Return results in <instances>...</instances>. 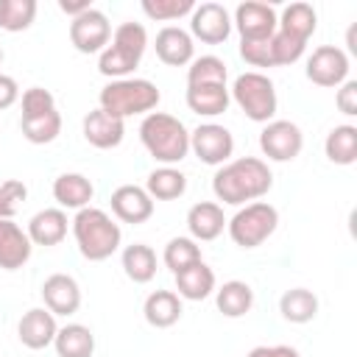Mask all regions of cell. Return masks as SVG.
<instances>
[{"label": "cell", "mask_w": 357, "mask_h": 357, "mask_svg": "<svg viewBox=\"0 0 357 357\" xmlns=\"http://www.w3.org/2000/svg\"><path fill=\"white\" fill-rule=\"evenodd\" d=\"M273 187V173L265 159L259 156H240L220 165L212 176V192L218 201L231 206H245L259 201Z\"/></svg>", "instance_id": "cell-1"}, {"label": "cell", "mask_w": 357, "mask_h": 357, "mask_svg": "<svg viewBox=\"0 0 357 357\" xmlns=\"http://www.w3.org/2000/svg\"><path fill=\"white\" fill-rule=\"evenodd\" d=\"M139 142L159 165H178L190 153V131L187 126L167 114V112H151L139 123Z\"/></svg>", "instance_id": "cell-2"}, {"label": "cell", "mask_w": 357, "mask_h": 357, "mask_svg": "<svg viewBox=\"0 0 357 357\" xmlns=\"http://www.w3.org/2000/svg\"><path fill=\"white\" fill-rule=\"evenodd\" d=\"M70 223H73L75 245L84 259L103 262L120 248L123 231H120V223H114V218L109 212H103L98 206H84L75 212V218Z\"/></svg>", "instance_id": "cell-3"}, {"label": "cell", "mask_w": 357, "mask_h": 357, "mask_svg": "<svg viewBox=\"0 0 357 357\" xmlns=\"http://www.w3.org/2000/svg\"><path fill=\"white\" fill-rule=\"evenodd\" d=\"M148 47V31L142 22H120L112 31L109 45L98 53V70L100 75L120 81V78H131V73L139 67L142 53Z\"/></svg>", "instance_id": "cell-4"}, {"label": "cell", "mask_w": 357, "mask_h": 357, "mask_svg": "<svg viewBox=\"0 0 357 357\" xmlns=\"http://www.w3.org/2000/svg\"><path fill=\"white\" fill-rule=\"evenodd\" d=\"M162 100V92L153 81L148 78H120V81H109L100 95H98V106L120 120L134 117V114H151Z\"/></svg>", "instance_id": "cell-5"}, {"label": "cell", "mask_w": 357, "mask_h": 357, "mask_svg": "<svg viewBox=\"0 0 357 357\" xmlns=\"http://www.w3.org/2000/svg\"><path fill=\"white\" fill-rule=\"evenodd\" d=\"M229 98L240 106V112L251 123H271L273 114H276V106H279L273 81L265 73H257V70H248V73L237 75L231 89H229Z\"/></svg>", "instance_id": "cell-6"}, {"label": "cell", "mask_w": 357, "mask_h": 357, "mask_svg": "<svg viewBox=\"0 0 357 357\" xmlns=\"http://www.w3.org/2000/svg\"><path fill=\"white\" fill-rule=\"evenodd\" d=\"M276 226H279V212L268 201H251L226 220V231L231 243L240 248H259L276 231Z\"/></svg>", "instance_id": "cell-7"}, {"label": "cell", "mask_w": 357, "mask_h": 357, "mask_svg": "<svg viewBox=\"0 0 357 357\" xmlns=\"http://www.w3.org/2000/svg\"><path fill=\"white\" fill-rule=\"evenodd\" d=\"M190 151L212 167H220L234 153V137L220 123H201L195 131H190Z\"/></svg>", "instance_id": "cell-8"}, {"label": "cell", "mask_w": 357, "mask_h": 357, "mask_svg": "<svg viewBox=\"0 0 357 357\" xmlns=\"http://www.w3.org/2000/svg\"><path fill=\"white\" fill-rule=\"evenodd\" d=\"M304 148V134L290 120H271L259 131V151L271 162H293Z\"/></svg>", "instance_id": "cell-9"}, {"label": "cell", "mask_w": 357, "mask_h": 357, "mask_svg": "<svg viewBox=\"0 0 357 357\" xmlns=\"http://www.w3.org/2000/svg\"><path fill=\"white\" fill-rule=\"evenodd\" d=\"M231 28H237L243 42H259V39H271L279 28V17L276 8L259 0H245L234 8V20Z\"/></svg>", "instance_id": "cell-10"}, {"label": "cell", "mask_w": 357, "mask_h": 357, "mask_svg": "<svg viewBox=\"0 0 357 357\" xmlns=\"http://www.w3.org/2000/svg\"><path fill=\"white\" fill-rule=\"evenodd\" d=\"M304 73L315 86H340L349 78V53L337 45H321L307 59Z\"/></svg>", "instance_id": "cell-11"}, {"label": "cell", "mask_w": 357, "mask_h": 357, "mask_svg": "<svg viewBox=\"0 0 357 357\" xmlns=\"http://www.w3.org/2000/svg\"><path fill=\"white\" fill-rule=\"evenodd\" d=\"M112 39V22L103 11L89 8L70 20V42L78 53H100Z\"/></svg>", "instance_id": "cell-12"}, {"label": "cell", "mask_w": 357, "mask_h": 357, "mask_svg": "<svg viewBox=\"0 0 357 357\" xmlns=\"http://www.w3.org/2000/svg\"><path fill=\"white\" fill-rule=\"evenodd\" d=\"M231 33V17L220 3H201L190 14V36L201 39L204 45H220Z\"/></svg>", "instance_id": "cell-13"}, {"label": "cell", "mask_w": 357, "mask_h": 357, "mask_svg": "<svg viewBox=\"0 0 357 357\" xmlns=\"http://www.w3.org/2000/svg\"><path fill=\"white\" fill-rule=\"evenodd\" d=\"M56 332H59V324H56V315L45 307H33L28 310L20 324H17V337L25 349L31 351H42L47 346H53L56 340Z\"/></svg>", "instance_id": "cell-14"}, {"label": "cell", "mask_w": 357, "mask_h": 357, "mask_svg": "<svg viewBox=\"0 0 357 357\" xmlns=\"http://www.w3.org/2000/svg\"><path fill=\"white\" fill-rule=\"evenodd\" d=\"M112 215L120 223L139 226L153 215V198L145 192V187L137 184H120L112 192Z\"/></svg>", "instance_id": "cell-15"}, {"label": "cell", "mask_w": 357, "mask_h": 357, "mask_svg": "<svg viewBox=\"0 0 357 357\" xmlns=\"http://www.w3.org/2000/svg\"><path fill=\"white\" fill-rule=\"evenodd\" d=\"M81 128H84V139H86L92 148H98V151L117 148V145L123 142V137H126V120H120V117L103 112L100 106L92 109V112L84 117Z\"/></svg>", "instance_id": "cell-16"}, {"label": "cell", "mask_w": 357, "mask_h": 357, "mask_svg": "<svg viewBox=\"0 0 357 357\" xmlns=\"http://www.w3.org/2000/svg\"><path fill=\"white\" fill-rule=\"evenodd\" d=\"M42 301L53 315H73L81 307V287L70 273H53L42 282Z\"/></svg>", "instance_id": "cell-17"}, {"label": "cell", "mask_w": 357, "mask_h": 357, "mask_svg": "<svg viewBox=\"0 0 357 357\" xmlns=\"http://www.w3.org/2000/svg\"><path fill=\"white\" fill-rule=\"evenodd\" d=\"M156 56L162 64L167 67H184L195 59V45H192V36L190 31L178 28V25H165L159 33H156Z\"/></svg>", "instance_id": "cell-18"}, {"label": "cell", "mask_w": 357, "mask_h": 357, "mask_svg": "<svg viewBox=\"0 0 357 357\" xmlns=\"http://www.w3.org/2000/svg\"><path fill=\"white\" fill-rule=\"evenodd\" d=\"M226 229V215L223 206L215 201H198L190 206L187 212V231L195 243H209L215 237H220Z\"/></svg>", "instance_id": "cell-19"}, {"label": "cell", "mask_w": 357, "mask_h": 357, "mask_svg": "<svg viewBox=\"0 0 357 357\" xmlns=\"http://www.w3.org/2000/svg\"><path fill=\"white\" fill-rule=\"evenodd\" d=\"M33 243L22 226L14 220H0V268L3 271H20L31 259Z\"/></svg>", "instance_id": "cell-20"}, {"label": "cell", "mask_w": 357, "mask_h": 357, "mask_svg": "<svg viewBox=\"0 0 357 357\" xmlns=\"http://www.w3.org/2000/svg\"><path fill=\"white\" fill-rule=\"evenodd\" d=\"M67 212L59 209V206H47V209H39L31 220H28V237L33 245H59L64 237H67Z\"/></svg>", "instance_id": "cell-21"}, {"label": "cell", "mask_w": 357, "mask_h": 357, "mask_svg": "<svg viewBox=\"0 0 357 357\" xmlns=\"http://www.w3.org/2000/svg\"><path fill=\"white\" fill-rule=\"evenodd\" d=\"M92 195H95V187L84 173H61L53 181V198H56L59 209H75L78 212V209L89 206Z\"/></svg>", "instance_id": "cell-22"}, {"label": "cell", "mask_w": 357, "mask_h": 357, "mask_svg": "<svg viewBox=\"0 0 357 357\" xmlns=\"http://www.w3.org/2000/svg\"><path fill=\"white\" fill-rule=\"evenodd\" d=\"M176 276V290H178V298H187V301H204L215 293V271L201 259L178 273Z\"/></svg>", "instance_id": "cell-23"}, {"label": "cell", "mask_w": 357, "mask_h": 357, "mask_svg": "<svg viewBox=\"0 0 357 357\" xmlns=\"http://www.w3.org/2000/svg\"><path fill=\"white\" fill-rule=\"evenodd\" d=\"M184 307L176 290H153L145 304H142V315L153 329H167L173 324H178Z\"/></svg>", "instance_id": "cell-24"}, {"label": "cell", "mask_w": 357, "mask_h": 357, "mask_svg": "<svg viewBox=\"0 0 357 357\" xmlns=\"http://www.w3.org/2000/svg\"><path fill=\"white\" fill-rule=\"evenodd\" d=\"M229 86L226 84H201V86H187V106L198 117H218L229 109Z\"/></svg>", "instance_id": "cell-25"}, {"label": "cell", "mask_w": 357, "mask_h": 357, "mask_svg": "<svg viewBox=\"0 0 357 357\" xmlns=\"http://www.w3.org/2000/svg\"><path fill=\"white\" fill-rule=\"evenodd\" d=\"M215 304L218 312H223L226 318H243L254 307V290L248 282L240 279L223 282L220 287H215Z\"/></svg>", "instance_id": "cell-26"}, {"label": "cell", "mask_w": 357, "mask_h": 357, "mask_svg": "<svg viewBox=\"0 0 357 357\" xmlns=\"http://www.w3.org/2000/svg\"><path fill=\"white\" fill-rule=\"evenodd\" d=\"M324 153L332 165H340V167L354 165L357 162V126L351 123L335 126L324 139Z\"/></svg>", "instance_id": "cell-27"}, {"label": "cell", "mask_w": 357, "mask_h": 357, "mask_svg": "<svg viewBox=\"0 0 357 357\" xmlns=\"http://www.w3.org/2000/svg\"><path fill=\"white\" fill-rule=\"evenodd\" d=\"M145 192L153 198V201H176L187 192V176L178 170V167H156L148 173L145 178Z\"/></svg>", "instance_id": "cell-28"}, {"label": "cell", "mask_w": 357, "mask_h": 357, "mask_svg": "<svg viewBox=\"0 0 357 357\" xmlns=\"http://www.w3.org/2000/svg\"><path fill=\"white\" fill-rule=\"evenodd\" d=\"M53 349H56L59 357H92L95 354V335L84 324L59 326Z\"/></svg>", "instance_id": "cell-29"}, {"label": "cell", "mask_w": 357, "mask_h": 357, "mask_svg": "<svg viewBox=\"0 0 357 357\" xmlns=\"http://www.w3.org/2000/svg\"><path fill=\"white\" fill-rule=\"evenodd\" d=\"M120 265H123L126 276L134 284H148L156 276V251L151 245H145V243L126 245L123 257H120Z\"/></svg>", "instance_id": "cell-30"}, {"label": "cell", "mask_w": 357, "mask_h": 357, "mask_svg": "<svg viewBox=\"0 0 357 357\" xmlns=\"http://www.w3.org/2000/svg\"><path fill=\"white\" fill-rule=\"evenodd\" d=\"M279 312L290 324H310L318 315V296L307 287H290L279 298Z\"/></svg>", "instance_id": "cell-31"}, {"label": "cell", "mask_w": 357, "mask_h": 357, "mask_svg": "<svg viewBox=\"0 0 357 357\" xmlns=\"http://www.w3.org/2000/svg\"><path fill=\"white\" fill-rule=\"evenodd\" d=\"M315 28H318V14L310 3H290L279 17V31H284L301 42H310Z\"/></svg>", "instance_id": "cell-32"}, {"label": "cell", "mask_w": 357, "mask_h": 357, "mask_svg": "<svg viewBox=\"0 0 357 357\" xmlns=\"http://www.w3.org/2000/svg\"><path fill=\"white\" fill-rule=\"evenodd\" d=\"M20 128H22V137L28 142L47 145V142H53L61 134V114L56 109V112L39 114V117H20Z\"/></svg>", "instance_id": "cell-33"}, {"label": "cell", "mask_w": 357, "mask_h": 357, "mask_svg": "<svg viewBox=\"0 0 357 357\" xmlns=\"http://www.w3.org/2000/svg\"><path fill=\"white\" fill-rule=\"evenodd\" d=\"M229 67L218 56H198L187 67V86H201V84H226Z\"/></svg>", "instance_id": "cell-34"}, {"label": "cell", "mask_w": 357, "mask_h": 357, "mask_svg": "<svg viewBox=\"0 0 357 357\" xmlns=\"http://www.w3.org/2000/svg\"><path fill=\"white\" fill-rule=\"evenodd\" d=\"M162 262H165V268H170L173 273H178V271L201 262V245L192 237H173L165 245Z\"/></svg>", "instance_id": "cell-35"}, {"label": "cell", "mask_w": 357, "mask_h": 357, "mask_svg": "<svg viewBox=\"0 0 357 357\" xmlns=\"http://www.w3.org/2000/svg\"><path fill=\"white\" fill-rule=\"evenodd\" d=\"M36 17V0H3V31H28Z\"/></svg>", "instance_id": "cell-36"}, {"label": "cell", "mask_w": 357, "mask_h": 357, "mask_svg": "<svg viewBox=\"0 0 357 357\" xmlns=\"http://www.w3.org/2000/svg\"><path fill=\"white\" fill-rule=\"evenodd\" d=\"M139 6H142V14L156 22L178 20L184 14H192V8H195L192 0H142Z\"/></svg>", "instance_id": "cell-37"}, {"label": "cell", "mask_w": 357, "mask_h": 357, "mask_svg": "<svg viewBox=\"0 0 357 357\" xmlns=\"http://www.w3.org/2000/svg\"><path fill=\"white\" fill-rule=\"evenodd\" d=\"M307 50V42L284 33L276 28V33L271 36V53H273V67H284V64H296Z\"/></svg>", "instance_id": "cell-38"}, {"label": "cell", "mask_w": 357, "mask_h": 357, "mask_svg": "<svg viewBox=\"0 0 357 357\" xmlns=\"http://www.w3.org/2000/svg\"><path fill=\"white\" fill-rule=\"evenodd\" d=\"M25 198H28V187L20 178H6L0 184V220H14Z\"/></svg>", "instance_id": "cell-39"}, {"label": "cell", "mask_w": 357, "mask_h": 357, "mask_svg": "<svg viewBox=\"0 0 357 357\" xmlns=\"http://www.w3.org/2000/svg\"><path fill=\"white\" fill-rule=\"evenodd\" d=\"M47 112H56V98L50 89L45 86H31L22 92V117H39V114H47Z\"/></svg>", "instance_id": "cell-40"}, {"label": "cell", "mask_w": 357, "mask_h": 357, "mask_svg": "<svg viewBox=\"0 0 357 357\" xmlns=\"http://www.w3.org/2000/svg\"><path fill=\"white\" fill-rule=\"evenodd\" d=\"M240 56L251 67H273L271 39H259V42H243L240 39Z\"/></svg>", "instance_id": "cell-41"}, {"label": "cell", "mask_w": 357, "mask_h": 357, "mask_svg": "<svg viewBox=\"0 0 357 357\" xmlns=\"http://www.w3.org/2000/svg\"><path fill=\"white\" fill-rule=\"evenodd\" d=\"M335 106H337V112L346 114V117H354V114H357V81L346 78V81L337 86Z\"/></svg>", "instance_id": "cell-42"}, {"label": "cell", "mask_w": 357, "mask_h": 357, "mask_svg": "<svg viewBox=\"0 0 357 357\" xmlns=\"http://www.w3.org/2000/svg\"><path fill=\"white\" fill-rule=\"evenodd\" d=\"M245 357H301V351L293 349V346L279 343V346H254Z\"/></svg>", "instance_id": "cell-43"}, {"label": "cell", "mask_w": 357, "mask_h": 357, "mask_svg": "<svg viewBox=\"0 0 357 357\" xmlns=\"http://www.w3.org/2000/svg\"><path fill=\"white\" fill-rule=\"evenodd\" d=\"M17 98H20V86H17V81H14L11 75H3V73H0V112L8 109V106H14Z\"/></svg>", "instance_id": "cell-44"}, {"label": "cell", "mask_w": 357, "mask_h": 357, "mask_svg": "<svg viewBox=\"0 0 357 357\" xmlns=\"http://www.w3.org/2000/svg\"><path fill=\"white\" fill-rule=\"evenodd\" d=\"M59 8H61L70 20H75L78 14L89 11V8H92V3H89V0H59Z\"/></svg>", "instance_id": "cell-45"}, {"label": "cell", "mask_w": 357, "mask_h": 357, "mask_svg": "<svg viewBox=\"0 0 357 357\" xmlns=\"http://www.w3.org/2000/svg\"><path fill=\"white\" fill-rule=\"evenodd\" d=\"M346 42H349V53H357V47H354V25L349 28V36H346Z\"/></svg>", "instance_id": "cell-46"}, {"label": "cell", "mask_w": 357, "mask_h": 357, "mask_svg": "<svg viewBox=\"0 0 357 357\" xmlns=\"http://www.w3.org/2000/svg\"><path fill=\"white\" fill-rule=\"evenodd\" d=\"M0 28H3V0H0Z\"/></svg>", "instance_id": "cell-47"}, {"label": "cell", "mask_w": 357, "mask_h": 357, "mask_svg": "<svg viewBox=\"0 0 357 357\" xmlns=\"http://www.w3.org/2000/svg\"><path fill=\"white\" fill-rule=\"evenodd\" d=\"M0 64H3V47H0Z\"/></svg>", "instance_id": "cell-48"}]
</instances>
